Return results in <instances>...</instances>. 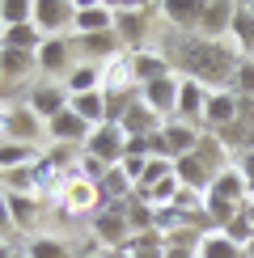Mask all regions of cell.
<instances>
[{"instance_id":"obj_1","label":"cell","mask_w":254,"mask_h":258,"mask_svg":"<svg viewBox=\"0 0 254 258\" xmlns=\"http://www.w3.org/2000/svg\"><path fill=\"white\" fill-rule=\"evenodd\" d=\"M174 51H178L174 55L178 59V77H195V81H204L208 89H229L233 72H237V63H241V55L229 42H208L199 34L178 38Z\"/></svg>"},{"instance_id":"obj_2","label":"cell","mask_w":254,"mask_h":258,"mask_svg":"<svg viewBox=\"0 0 254 258\" xmlns=\"http://www.w3.org/2000/svg\"><path fill=\"white\" fill-rule=\"evenodd\" d=\"M153 17H161V9L144 5V0H119V5H114V34H119V42L127 51H144Z\"/></svg>"},{"instance_id":"obj_3","label":"cell","mask_w":254,"mask_h":258,"mask_svg":"<svg viewBox=\"0 0 254 258\" xmlns=\"http://www.w3.org/2000/svg\"><path fill=\"white\" fill-rule=\"evenodd\" d=\"M77 21V0H34V26L42 38H68Z\"/></svg>"},{"instance_id":"obj_4","label":"cell","mask_w":254,"mask_h":258,"mask_svg":"<svg viewBox=\"0 0 254 258\" xmlns=\"http://www.w3.org/2000/svg\"><path fill=\"white\" fill-rule=\"evenodd\" d=\"M55 208L64 212V216H89V212L98 216V212H102V190H98V182H85V178L72 174L68 186L59 190Z\"/></svg>"},{"instance_id":"obj_5","label":"cell","mask_w":254,"mask_h":258,"mask_svg":"<svg viewBox=\"0 0 254 258\" xmlns=\"http://www.w3.org/2000/svg\"><path fill=\"white\" fill-rule=\"evenodd\" d=\"M132 241V229H127V216L119 203H110V208H102L98 216H93V245L106 254V250H123V245Z\"/></svg>"},{"instance_id":"obj_6","label":"cell","mask_w":254,"mask_h":258,"mask_svg":"<svg viewBox=\"0 0 254 258\" xmlns=\"http://www.w3.org/2000/svg\"><path fill=\"white\" fill-rule=\"evenodd\" d=\"M123 144H127L123 127L119 123H102V127H93V132H89V140H85L81 153L93 157V161H102V165L110 169V165H119V161H123Z\"/></svg>"},{"instance_id":"obj_7","label":"cell","mask_w":254,"mask_h":258,"mask_svg":"<svg viewBox=\"0 0 254 258\" xmlns=\"http://www.w3.org/2000/svg\"><path fill=\"white\" fill-rule=\"evenodd\" d=\"M237 114H241V98H237L233 89H208V106H204V132H212V136L229 132V127L237 123Z\"/></svg>"},{"instance_id":"obj_8","label":"cell","mask_w":254,"mask_h":258,"mask_svg":"<svg viewBox=\"0 0 254 258\" xmlns=\"http://www.w3.org/2000/svg\"><path fill=\"white\" fill-rule=\"evenodd\" d=\"M114 30V5L110 0H85L77 5V21H72V34L89 38V34H110Z\"/></svg>"},{"instance_id":"obj_9","label":"cell","mask_w":254,"mask_h":258,"mask_svg":"<svg viewBox=\"0 0 254 258\" xmlns=\"http://www.w3.org/2000/svg\"><path fill=\"white\" fill-rule=\"evenodd\" d=\"M178 89H182V77H161V81H153V85H144L140 89V102L148 106V110H157L161 114V123H169L178 114Z\"/></svg>"},{"instance_id":"obj_10","label":"cell","mask_w":254,"mask_h":258,"mask_svg":"<svg viewBox=\"0 0 254 258\" xmlns=\"http://www.w3.org/2000/svg\"><path fill=\"white\" fill-rule=\"evenodd\" d=\"M34 59H38V72L47 81H59V77H68V72L77 68V63H72V42L68 38H42Z\"/></svg>"},{"instance_id":"obj_11","label":"cell","mask_w":254,"mask_h":258,"mask_svg":"<svg viewBox=\"0 0 254 258\" xmlns=\"http://www.w3.org/2000/svg\"><path fill=\"white\" fill-rule=\"evenodd\" d=\"M68 102H72V93L64 89V81H42V85H34V89H30V102H26V106L38 114L42 123H51L55 114L68 110Z\"/></svg>"},{"instance_id":"obj_12","label":"cell","mask_w":254,"mask_h":258,"mask_svg":"<svg viewBox=\"0 0 254 258\" xmlns=\"http://www.w3.org/2000/svg\"><path fill=\"white\" fill-rule=\"evenodd\" d=\"M233 9L237 0H204V13H199V38L208 42H225L229 38V26H233Z\"/></svg>"},{"instance_id":"obj_13","label":"cell","mask_w":254,"mask_h":258,"mask_svg":"<svg viewBox=\"0 0 254 258\" xmlns=\"http://www.w3.org/2000/svg\"><path fill=\"white\" fill-rule=\"evenodd\" d=\"M127 59H132V77H136V89H144V85L161 81V77H174V59L165 55V51H127Z\"/></svg>"},{"instance_id":"obj_14","label":"cell","mask_w":254,"mask_h":258,"mask_svg":"<svg viewBox=\"0 0 254 258\" xmlns=\"http://www.w3.org/2000/svg\"><path fill=\"white\" fill-rule=\"evenodd\" d=\"M47 136V123L38 119L30 106H9V136L5 140H13V144H30V148H38V140Z\"/></svg>"},{"instance_id":"obj_15","label":"cell","mask_w":254,"mask_h":258,"mask_svg":"<svg viewBox=\"0 0 254 258\" xmlns=\"http://www.w3.org/2000/svg\"><path fill=\"white\" fill-rule=\"evenodd\" d=\"M199 136H204V127H195V123H182V119L161 123V140H165L169 161H178V157L195 153V148H199Z\"/></svg>"},{"instance_id":"obj_16","label":"cell","mask_w":254,"mask_h":258,"mask_svg":"<svg viewBox=\"0 0 254 258\" xmlns=\"http://www.w3.org/2000/svg\"><path fill=\"white\" fill-rule=\"evenodd\" d=\"M89 132H93V127L85 123L81 114L72 110V106H68L64 114H55V119L47 123V140H51V144H77V148H85V140H89Z\"/></svg>"},{"instance_id":"obj_17","label":"cell","mask_w":254,"mask_h":258,"mask_svg":"<svg viewBox=\"0 0 254 258\" xmlns=\"http://www.w3.org/2000/svg\"><path fill=\"white\" fill-rule=\"evenodd\" d=\"M204 106H208V85L195 77H182V89H178V114L174 119L204 127Z\"/></svg>"},{"instance_id":"obj_18","label":"cell","mask_w":254,"mask_h":258,"mask_svg":"<svg viewBox=\"0 0 254 258\" xmlns=\"http://www.w3.org/2000/svg\"><path fill=\"white\" fill-rule=\"evenodd\" d=\"M5 203H9V216H13V229L17 233H30L38 224V212H42V195H26V190H5Z\"/></svg>"},{"instance_id":"obj_19","label":"cell","mask_w":254,"mask_h":258,"mask_svg":"<svg viewBox=\"0 0 254 258\" xmlns=\"http://www.w3.org/2000/svg\"><path fill=\"white\" fill-rule=\"evenodd\" d=\"M229 38H233V51H237L241 59L254 55V5H250V0H237V9H233V26H229Z\"/></svg>"},{"instance_id":"obj_20","label":"cell","mask_w":254,"mask_h":258,"mask_svg":"<svg viewBox=\"0 0 254 258\" xmlns=\"http://www.w3.org/2000/svg\"><path fill=\"white\" fill-rule=\"evenodd\" d=\"M208 195H216V199H225V203H237V208H246V203H250V186H246V178H241V169H237V165H229V169H220V174L212 178Z\"/></svg>"},{"instance_id":"obj_21","label":"cell","mask_w":254,"mask_h":258,"mask_svg":"<svg viewBox=\"0 0 254 258\" xmlns=\"http://www.w3.org/2000/svg\"><path fill=\"white\" fill-rule=\"evenodd\" d=\"M174 178L182 182V190L208 195V186H212V178H216V174H212V169H208L195 153H186V157H178V161H174Z\"/></svg>"},{"instance_id":"obj_22","label":"cell","mask_w":254,"mask_h":258,"mask_svg":"<svg viewBox=\"0 0 254 258\" xmlns=\"http://www.w3.org/2000/svg\"><path fill=\"white\" fill-rule=\"evenodd\" d=\"M157 9H161V17H165L174 30L195 34V30H199V13H204V0H161Z\"/></svg>"},{"instance_id":"obj_23","label":"cell","mask_w":254,"mask_h":258,"mask_svg":"<svg viewBox=\"0 0 254 258\" xmlns=\"http://www.w3.org/2000/svg\"><path fill=\"white\" fill-rule=\"evenodd\" d=\"M119 127H123V136H127V140H132V136H153L157 127H161V114L148 110V106L136 98L132 106H127V114L119 119Z\"/></svg>"},{"instance_id":"obj_24","label":"cell","mask_w":254,"mask_h":258,"mask_svg":"<svg viewBox=\"0 0 254 258\" xmlns=\"http://www.w3.org/2000/svg\"><path fill=\"white\" fill-rule=\"evenodd\" d=\"M38 161H42L38 148L13 144V140H0V178H5V174H17V169H30V165H38Z\"/></svg>"},{"instance_id":"obj_25","label":"cell","mask_w":254,"mask_h":258,"mask_svg":"<svg viewBox=\"0 0 254 258\" xmlns=\"http://www.w3.org/2000/svg\"><path fill=\"white\" fill-rule=\"evenodd\" d=\"M102 68L106 63H89V59H77V68L64 77V89L77 98V93H98L102 89Z\"/></svg>"},{"instance_id":"obj_26","label":"cell","mask_w":254,"mask_h":258,"mask_svg":"<svg viewBox=\"0 0 254 258\" xmlns=\"http://www.w3.org/2000/svg\"><path fill=\"white\" fill-rule=\"evenodd\" d=\"M30 72H38V59L30 55V51H5L0 47V85L26 81Z\"/></svg>"},{"instance_id":"obj_27","label":"cell","mask_w":254,"mask_h":258,"mask_svg":"<svg viewBox=\"0 0 254 258\" xmlns=\"http://www.w3.org/2000/svg\"><path fill=\"white\" fill-rule=\"evenodd\" d=\"M195 157L204 161L212 174H220V169H229V165H233V161H229V148H225V140H220V136H212V132H204V136H199Z\"/></svg>"},{"instance_id":"obj_28","label":"cell","mask_w":254,"mask_h":258,"mask_svg":"<svg viewBox=\"0 0 254 258\" xmlns=\"http://www.w3.org/2000/svg\"><path fill=\"white\" fill-rule=\"evenodd\" d=\"M119 208H123V216H127V229H132V237H140V233H157V229H153V224H157V212L148 208L144 199H136V195H132V199H123Z\"/></svg>"},{"instance_id":"obj_29","label":"cell","mask_w":254,"mask_h":258,"mask_svg":"<svg viewBox=\"0 0 254 258\" xmlns=\"http://www.w3.org/2000/svg\"><path fill=\"white\" fill-rule=\"evenodd\" d=\"M0 47L5 51H30V55H34V51L42 47V34H38L34 21H30V26H9L5 38H0Z\"/></svg>"},{"instance_id":"obj_30","label":"cell","mask_w":254,"mask_h":258,"mask_svg":"<svg viewBox=\"0 0 254 258\" xmlns=\"http://www.w3.org/2000/svg\"><path fill=\"white\" fill-rule=\"evenodd\" d=\"M68 106H72V110H77L89 127H102V123H106V93H102V89H98V93H77Z\"/></svg>"},{"instance_id":"obj_31","label":"cell","mask_w":254,"mask_h":258,"mask_svg":"<svg viewBox=\"0 0 254 258\" xmlns=\"http://www.w3.org/2000/svg\"><path fill=\"white\" fill-rule=\"evenodd\" d=\"M199 258H246V254H241V245H233L220 229H212V233L199 237Z\"/></svg>"},{"instance_id":"obj_32","label":"cell","mask_w":254,"mask_h":258,"mask_svg":"<svg viewBox=\"0 0 254 258\" xmlns=\"http://www.w3.org/2000/svg\"><path fill=\"white\" fill-rule=\"evenodd\" d=\"M26 254L30 258H72V245L59 241V237H30L26 241Z\"/></svg>"},{"instance_id":"obj_33","label":"cell","mask_w":254,"mask_h":258,"mask_svg":"<svg viewBox=\"0 0 254 258\" xmlns=\"http://www.w3.org/2000/svg\"><path fill=\"white\" fill-rule=\"evenodd\" d=\"M0 21L9 26H30L34 21V0H0Z\"/></svg>"},{"instance_id":"obj_34","label":"cell","mask_w":254,"mask_h":258,"mask_svg":"<svg viewBox=\"0 0 254 258\" xmlns=\"http://www.w3.org/2000/svg\"><path fill=\"white\" fill-rule=\"evenodd\" d=\"M127 254L132 258H165V241H161V233H140V237L127 241Z\"/></svg>"},{"instance_id":"obj_35","label":"cell","mask_w":254,"mask_h":258,"mask_svg":"<svg viewBox=\"0 0 254 258\" xmlns=\"http://www.w3.org/2000/svg\"><path fill=\"white\" fill-rule=\"evenodd\" d=\"M229 89L237 93L241 102H254V59H241V63H237V72H233Z\"/></svg>"},{"instance_id":"obj_36","label":"cell","mask_w":254,"mask_h":258,"mask_svg":"<svg viewBox=\"0 0 254 258\" xmlns=\"http://www.w3.org/2000/svg\"><path fill=\"white\" fill-rule=\"evenodd\" d=\"M136 98H140V93H106V123H119Z\"/></svg>"},{"instance_id":"obj_37","label":"cell","mask_w":254,"mask_h":258,"mask_svg":"<svg viewBox=\"0 0 254 258\" xmlns=\"http://www.w3.org/2000/svg\"><path fill=\"white\" fill-rule=\"evenodd\" d=\"M220 233H225V237H229L233 245H241V250H246V245L254 241V229H250V224H246V216H237V220H233V224H225V229H220Z\"/></svg>"},{"instance_id":"obj_38","label":"cell","mask_w":254,"mask_h":258,"mask_svg":"<svg viewBox=\"0 0 254 258\" xmlns=\"http://www.w3.org/2000/svg\"><path fill=\"white\" fill-rule=\"evenodd\" d=\"M148 161H153V157H123V161H119V169H123L132 182H140V178H144V169H148Z\"/></svg>"},{"instance_id":"obj_39","label":"cell","mask_w":254,"mask_h":258,"mask_svg":"<svg viewBox=\"0 0 254 258\" xmlns=\"http://www.w3.org/2000/svg\"><path fill=\"white\" fill-rule=\"evenodd\" d=\"M233 165L241 169V178H246V186H250V195H254V148H250V153H241Z\"/></svg>"},{"instance_id":"obj_40","label":"cell","mask_w":254,"mask_h":258,"mask_svg":"<svg viewBox=\"0 0 254 258\" xmlns=\"http://www.w3.org/2000/svg\"><path fill=\"white\" fill-rule=\"evenodd\" d=\"M9 233H13V216H9V203L0 195V237H9Z\"/></svg>"},{"instance_id":"obj_41","label":"cell","mask_w":254,"mask_h":258,"mask_svg":"<svg viewBox=\"0 0 254 258\" xmlns=\"http://www.w3.org/2000/svg\"><path fill=\"white\" fill-rule=\"evenodd\" d=\"M9 136V106H0V140Z\"/></svg>"},{"instance_id":"obj_42","label":"cell","mask_w":254,"mask_h":258,"mask_svg":"<svg viewBox=\"0 0 254 258\" xmlns=\"http://www.w3.org/2000/svg\"><path fill=\"white\" fill-rule=\"evenodd\" d=\"M17 250H13V241H9V237H0V258H13Z\"/></svg>"},{"instance_id":"obj_43","label":"cell","mask_w":254,"mask_h":258,"mask_svg":"<svg viewBox=\"0 0 254 258\" xmlns=\"http://www.w3.org/2000/svg\"><path fill=\"white\" fill-rule=\"evenodd\" d=\"M241 216H246V224H250V229H254V199L246 203V208H241Z\"/></svg>"},{"instance_id":"obj_44","label":"cell","mask_w":254,"mask_h":258,"mask_svg":"<svg viewBox=\"0 0 254 258\" xmlns=\"http://www.w3.org/2000/svg\"><path fill=\"white\" fill-rule=\"evenodd\" d=\"M102 258H132V254H127V245H123V250H106Z\"/></svg>"},{"instance_id":"obj_45","label":"cell","mask_w":254,"mask_h":258,"mask_svg":"<svg viewBox=\"0 0 254 258\" xmlns=\"http://www.w3.org/2000/svg\"><path fill=\"white\" fill-rule=\"evenodd\" d=\"M81 258H102V250H89V254H81Z\"/></svg>"},{"instance_id":"obj_46","label":"cell","mask_w":254,"mask_h":258,"mask_svg":"<svg viewBox=\"0 0 254 258\" xmlns=\"http://www.w3.org/2000/svg\"><path fill=\"white\" fill-rule=\"evenodd\" d=\"M241 254H246V258H254V241H250V245H246V250H241Z\"/></svg>"},{"instance_id":"obj_47","label":"cell","mask_w":254,"mask_h":258,"mask_svg":"<svg viewBox=\"0 0 254 258\" xmlns=\"http://www.w3.org/2000/svg\"><path fill=\"white\" fill-rule=\"evenodd\" d=\"M13 258H30V254H26V250H17V254H13Z\"/></svg>"},{"instance_id":"obj_48","label":"cell","mask_w":254,"mask_h":258,"mask_svg":"<svg viewBox=\"0 0 254 258\" xmlns=\"http://www.w3.org/2000/svg\"><path fill=\"white\" fill-rule=\"evenodd\" d=\"M0 38H5V21H0Z\"/></svg>"},{"instance_id":"obj_49","label":"cell","mask_w":254,"mask_h":258,"mask_svg":"<svg viewBox=\"0 0 254 258\" xmlns=\"http://www.w3.org/2000/svg\"><path fill=\"white\" fill-rule=\"evenodd\" d=\"M0 195H5V186H0Z\"/></svg>"},{"instance_id":"obj_50","label":"cell","mask_w":254,"mask_h":258,"mask_svg":"<svg viewBox=\"0 0 254 258\" xmlns=\"http://www.w3.org/2000/svg\"><path fill=\"white\" fill-rule=\"evenodd\" d=\"M250 59H254V55H250Z\"/></svg>"}]
</instances>
